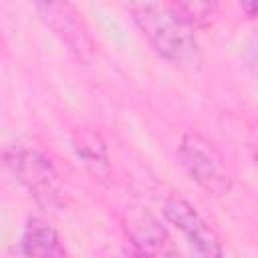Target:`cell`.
I'll return each instance as SVG.
<instances>
[{"label":"cell","instance_id":"cell-1","mask_svg":"<svg viewBox=\"0 0 258 258\" xmlns=\"http://www.w3.org/2000/svg\"><path fill=\"white\" fill-rule=\"evenodd\" d=\"M127 12L141 36L163 60L181 69L202 64L196 30L173 12L169 2H135L127 6Z\"/></svg>","mask_w":258,"mask_h":258},{"label":"cell","instance_id":"cell-2","mask_svg":"<svg viewBox=\"0 0 258 258\" xmlns=\"http://www.w3.org/2000/svg\"><path fill=\"white\" fill-rule=\"evenodd\" d=\"M179 161L187 175L208 194L226 196L232 189L234 175L220 147L200 131H185L177 147Z\"/></svg>","mask_w":258,"mask_h":258},{"label":"cell","instance_id":"cell-3","mask_svg":"<svg viewBox=\"0 0 258 258\" xmlns=\"http://www.w3.org/2000/svg\"><path fill=\"white\" fill-rule=\"evenodd\" d=\"M6 165L12 175L42 206H54L60 200V179L52 161L28 147H12L6 151Z\"/></svg>","mask_w":258,"mask_h":258},{"label":"cell","instance_id":"cell-4","mask_svg":"<svg viewBox=\"0 0 258 258\" xmlns=\"http://www.w3.org/2000/svg\"><path fill=\"white\" fill-rule=\"evenodd\" d=\"M163 216L185 238L187 246L198 258H226L218 232L185 198L177 194L167 196L163 204Z\"/></svg>","mask_w":258,"mask_h":258},{"label":"cell","instance_id":"cell-5","mask_svg":"<svg viewBox=\"0 0 258 258\" xmlns=\"http://www.w3.org/2000/svg\"><path fill=\"white\" fill-rule=\"evenodd\" d=\"M40 20L69 46V50L79 52L81 56L91 50L89 32L73 4L67 2H38L34 4Z\"/></svg>","mask_w":258,"mask_h":258},{"label":"cell","instance_id":"cell-6","mask_svg":"<svg viewBox=\"0 0 258 258\" xmlns=\"http://www.w3.org/2000/svg\"><path fill=\"white\" fill-rule=\"evenodd\" d=\"M127 236L131 240V258H181L169 234L149 214L129 218Z\"/></svg>","mask_w":258,"mask_h":258},{"label":"cell","instance_id":"cell-7","mask_svg":"<svg viewBox=\"0 0 258 258\" xmlns=\"http://www.w3.org/2000/svg\"><path fill=\"white\" fill-rule=\"evenodd\" d=\"M73 149L85 169L95 175V179H109L111 177V163H109V153H107V143L105 139L91 127H79L75 129L71 137Z\"/></svg>","mask_w":258,"mask_h":258},{"label":"cell","instance_id":"cell-8","mask_svg":"<svg viewBox=\"0 0 258 258\" xmlns=\"http://www.w3.org/2000/svg\"><path fill=\"white\" fill-rule=\"evenodd\" d=\"M22 254L24 258H67L56 230L40 218L28 220L22 234Z\"/></svg>","mask_w":258,"mask_h":258},{"label":"cell","instance_id":"cell-9","mask_svg":"<svg viewBox=\"0 0 258 258\" xmlns=\"http://www.w3.org/2000/svg\"><path fill=\"white\" fill-rule=\"evenodd\" d=\"M173 12L194 30L198 28H210L218 16H220V6L216 2H169Z\"/></svg>","mask_w":258,"mask_h":258},{"label":"cell","instance_id":"cell-10","mask_svg":"<svg viewBox=\"0 0 258 258\" xmlns=\"http://www.w3.org/2000/svg\"><path fill=\"white\" fill-rule=\"evenodd\" d=\"M242 10H246V12H248V16H250V18H254V14H256V10H258V4H256V2L242 4Z\"/></svg>","mask_w":258,"mask_h":258}]
</instances>
